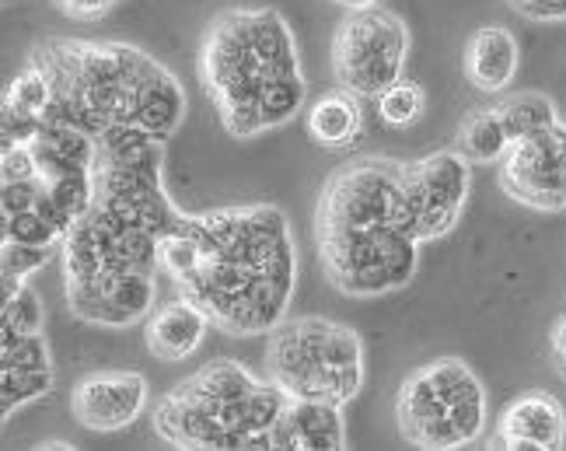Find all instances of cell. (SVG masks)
Listing matches in <instances>:
<instances>
[{"label":"cell","instance_id":"obj_1","mask_svg":"<svg viewBox=\"0 0 566 451\" xmlns=\"http://www.w3.org/2000/svg\"><path fill=\"white\" fill-rule=\"evenodd\" d=\"M273 74L252 50V11H224L203 42V81L231 137L263 134L259 95Z\"/></svg>","mask_w":566,"mask_h":451},{"label":"cell","instance_id":"obj_2","mask_svg":"<svg viewBox=\"0 0 566 451\" xmlns=\"http://www.w3.org/2000/svg\"><path fill=\"white\" fill-rule=\"evenodd\" d=\"M318 252L329 281L354 297H378L412 281L420 242L391 224L318 231Z\"/></svg>","mask_w":566,"mask_h":451},{"label":"cell","instance_id":"obj_3","mask_svg":"<svg viewBox=\"0 0 566 451\" xmlns=\"http://www.w3.org/2000/svg\"><path fill=\"white\" fill-rule=\"evenodd\" d=\"M409 53V29L399 14L385 8H360L336 29L333 71L343 92L357 98H378L402 81Z\"/></svg>","mask_w":566,"mask_h":451},{"label":"cell","instance_id":"obj_4","mask_svg":"<svg viewBox=\"0 0 566 451\" xmlns=\"http://www.w3.org/2000/svg\"><path fill=\"white\" fill-rule=\"evenodd\" d=\"M266 368L291 399L343 406L364 389V364H350V368H329L325 364L318 347V318L280 322L270 333Z\"/></svg>","mask_w":566,"mask_h":451},{"label":"cell","instance_id":"obj_5","mask_svg":"<svg viewBox=\"0 0 566 451\" xmlns=\"http://www.w3.org/2000/svg\"><path fill=\"white\" fill-rule=\"evenodd\" d=\"M406 176V165L367 158L357 165L339 168L336 176L325 182L322 203H318V231L333 228H378L391 224V200Z\"/></svg>","mask_w":566,"mask_h":451},{"label":"cell","instance_id":"obj_6","mask_svg":"<svg viewBox=\"0 0 566 451\" xmlns=\"http://www.w3.org/2000/svg\"><path fill=\"white\" fill-rule=\"evenodd\" d=\"M500 186L532 210L566 207V126L553 123L525 140H514L500 168Z\"/></svg>","mask_w":566,"mask_h":451},{"label":"cell","instance_id":"obj_7","mask_svg":"<svg viewBox=\"0 0 566 451\" xmlns=\"http://www.w3.org/2000/svg\"><path fill=\"white\" fill-rule=\"evenodd\" d=\"M155 431L179 448H245V434L238 431L234 406L200 399L186 389H171L155 410Z\"/></svg>","mask_w":566,"mask_h":451},{"label":"cell","instance_id":"obj_8","mask_svg":"<svg viewBox=\"0 0 566 451\" xmlns=\"http://www.w3.org/2000/svg\"><path fill=\"white\" fill-rule=\"evenodd\" d=\"M155 273H105L95 284L67 287V305L81 322L108 329H126L155 308Z\"/></svg>","mask_w":566,"mask_h":451},{"label":"cell","instance_id":"obj_9","mask_svg":"<svg viewBox=\"0 0 566 451\" xmlns=\"http://www.w3.org/2000/svg\"><path fill=\"white\" fill-rule=\"evenodd\" d=\"M423 189V218H420V242L444 239L459 224L465 200H469V158L462 150H441L420 165H412Z\"/></svg>","mask_w":566,"mask_h":451},{"label":"cell","instance_id":"obj_10","mask_svg":"<svg viewBox=\"0 0 566 451\" xmlns=\"http://www.w3.org/2000/svg\"><path fill=\"white\" fill-rule=\"evenodd\" d=\"M74 417L88 431H123L147 406V378L140 371L88 375L74 389Z\"/></svg>","mask_w":566,"mask_h":451},{"label":"cell","instance_id":"obj_11","mask_svg":"<svg viewBox=\"0 0 566 451\" xmlns=\"http://www.w3.org/2000/svg\"><path fill=\"white\" fill-rule=\"evenodd\" d=\"M399 431L417 448H462L459 427L448 417V402L433 385L430 371L420 368L402 381L399 392Z\"/></svg>","mask_w":566,"mask_h":451},{"label":"cell","instance_id":"obj_12","mask_svg":"<svg viewBox=\"0 0 566 451\" xmlns=\"http://www.w3.org/2000/svg\"><path fill=\"white\" fill-rule=\"evenodd\" d=\"M566 441V410L563 402L549 392H525L517 396L496 427L500 448H532V451H553Z\"/></svg>","mask_w":566,"mask_h":451},{"label":"cell","instance_id":"obj_13","mask_svg":"<svg viewBox=\"0 0 566 451\" xmlns=\"http://www.w3.org/2000/svg\"><path fill=\"white\" fill-rule=\"evenodd\" d=\"M343 406L315 402V399H291L283 417L273 427V448L280 451H339L346 444Z\"/></svg>","mask_w":566,"mask_h":451},{"label":"cell","instance_id":"obj_14","mask_svg":"<svg viewBox=\"0 0 566 451\" xmlns=\"http://www.w3.org/2000/svg\"><path fill=\"white\" fill-rule=\"evenodd\" d=\"M207 326L210 315L189 297H179L147 322V347L161 360H186L203 343Z\"/></svg>","mask_w":566,"mask_h":451},{"label":"cell","instance_id":"obj_15","mask_svg":"<svg viewBox=\"0 0 566 451\" xmlns=\"http://www.w3.org/2000/svg\"><path fill=\"white\" fill-rule=\"evenodd\" d=\"M517 39L500 29V25H486L479 29L469 39V50H465V74L475 84L479 92H504L507 84L517 74Z\"/></svg>","mask_w":566,"mask_h":451},{"label":"cell","instance_id":"obj_16","mask_svg":"<svg viewBox=\"0 0 566 451\" xmlns=\"http://www.w3.org/2000/svg\"><path fill=\"white\" fill-rule=\"evenodd\" d=\"M186 116V92L182 84L171 77L165 67H158L144 81L140 98H137V126L150 130L158 140H168L179 130V123Z\"/></svg>","mask_w":566,"mask_h":451},{"label":"cell","instance_id":"obj_17","mask_svg":"<svg viewBox=\"0 0 566 451\" xmlns=\"http://www.w3.org/2000/svg\"><path fill=\"white\" fill-rule=\"evenodd\" d=\"M364 130V113H360V102L350 92H336V95H325L318 98L312 109H308V137L318 147H350Z\"/></svg>","mask_w":566,"mask_h":451},{"label":"cell","instance_id":"obj_18","mask_svg":"<svg viewBox=\"0 0 566 451\" xmlns=\"http://www.w3.org/2000/svg\"><path fill=\"white\" fill-rule=\"evenodd\" d=\"M259 385L263 381H259L252 371H245L238 360H213L203 371L186 378L179 389L200 396V399H210V402H221V406H238V402H245Z\"/></svg>","mask_w":566,"mask_h":451},{"label":"cell","instance_id":"obj_19","mask_svg":"<svg viewBox=\"0 0 566 451\" xmlns=\"http://www.w3.org/2000/svg\"><path fill=\"white\" fill-rule=\"evenodd\" d=\"M252 50L255 56L266 63L270 74H294L297 67V46L294 35L287 29L280 11L273 8H259L252 11Z\"/></svg>","mask_w":566,"mask_h":451},{"label":"cell","instance_id":"obj_20","mask_svg":"<svg viewBox=\"0 0 566 451\" xmlns=\"http://www.w3.org/2000/svg\"><path fill=\"white\" fill-rule=\"evenodd\" d=\"M507 147H511V137H507V126L496 109H479L465 119L462 137H459V150L469 161H479V165L504 161Z\"/></svg>","mask_w":566,"mask_h":451},{"label":"cell","instance_id":"obj_21","mask_svg":"<svg viewBox=\"0 0 566 451\" xmlns=\"http://www.w3.org/2000/svg\"><path fill=\"white\" fill-rule=\"evenodd\" d=\"M500 119L507 126V137L511 144L514 140H525L538 130H546V126L559 123L556 119V105L546 98V95H535V92H525V95H511L496 105Z\"/></svg>","mask_w":566,"mask_h":451},{"label":"cell","instance_id":"obj_22","mask_svg":"<svg viewBox=\"0 0 566 451\" xmlns=\"http://www.w3.org/2000/svg\"><path fill=\"white\" fill-rule=\"evenodd\" d=\"M304 98H308V84H304L301 71L294 74H273L263 84V95H259V116H263V126H280L301 113Z\"/></svg>","mask_w":566,"mask_h":451},{"label":"cell","instance_id":"obj_23","mask_svg":"<svg viewBox=\"0 0 566 451\" xmlns=\"http://www.w3.org/2000/svg\"><path fill=\"white\" fill-rule=\"evenodd\" d=\"M53 392V368L42 371H21V368H0V417L11 420L18 406L42 399Z\"/></svg>","mask_w":566,"mask_h":451},{"label":"cell","instance_id":"obj_24","mask_svg":"<svg viewBox=\"0 0 566 451\" xmlns=\"http://www.w3.org/2000/svg\"><path fill=\"white\" fill-rule=\"evenodd\" d=\"M29 333H42V301L29 284H21L14 294L4 297V312H0V343H11Z\"/></svg>","mask_w":566,"mask_h":451},{"label":"cell","instance_id":"obj_25","mask_svg":"<svg viewBox=\"0 0 566 451\" xmlns=\"http://www.w3.org/2000/svg\"><path fill=\"white\" fill-rule=\"evenodd\" d=\"M427 109V95L417 81H396L388 92L378 95V113L388 126H409L417 123Z\"/></svg>","mask_w":566,"mask_h":451},{"label":"cell","instance_id":"obj_26","mask_svg":"<svg viewBox=\"0 0 566 451\" xmlns=\"http://www.w3.org/2000/svg\"><path fill=\"white\" fill-rule=\"evenodd\" d=\"M53 98V84H50V74L39 67V63L29 60V67L21 71L4 92V102L14 105V109H25V113H35L42 116V109L50 105Z\"/></svg>","mask_w":566,"mask_h":451},{"label":"cell","instance_id":"obj_27","mask_svg":"<svg viewBox=\"0 0 566 451\" xmlns=\"http://www.w3.org/2000/svg\"><path fill=\"white\" fill-rule=\"evenodd\" d=\"M50 255H53V245L4 242V252H0V260H4V297L25 284V276H32L35 270L46 266Z\"/></svg>","mask_w":566,"mask_h":451},{"label":"cell","instance_id":"obj_28","mask_svg":"<svg viewBox=\"0 0 566 451\" xmlns=\"http://www.w3.org/2000/svg\"><path fill=\"white\" fill-rule=\"evenodd\" d=\"M203 263V249L196 245L189 234L182 231H168L161 239V270L171 276V281H186L189 273H196Z\"/></svg>","mask_w":566,"mask_h":451},{"label":"cell","instance_id":"obj_29","mask_svg":"<svg viewBox=\"0 0 566 451\" xmlns=\"http://www.w3.org/2000/svg\"><path fill=\"white\" fill-rule=\"evenodd\" d=\"M0 368H21V371H42L53 368L50 364V347L42 333L18 336L11 343H0Z\"/></svg>","mask_w":566,"mask_h":451},{"label":"cell","instance_id":"obj_30","mask_svg":"<svg viewBox=\"0 0 566 451\" xmlns=\"http://www.w3.org/2000/svg\"><path fill=\"white\" fill-rule=\"evenodd\" d=\"M4 242L56 245V242H63V234L32 207V210H21V213H11V218H4Z\"/></svg>","mask_w":566,"mask_h":451},{"label":"cell","instance_id":"obj_31","mask_svg":"<svg viewBox=\"0 0 566 451\" xmlns=\"http://www.w3.org/2000/svg\"><path fill=\"white\" fill-rule=\"evenodd\" d=\"M0 179L4 182L42 179L39 161H35V147L32 144H4V155H0Z\"/></svg>","mask_w":566,"mask_h":451},{"label":"cell","instance_id":"obj_32","mask_svg":"<svg viewBox=\"0 0 566 451\" xmlns=\"http://www.w3.org/2000/svg\"><path fill=\"white\" fill-rule=\"evenodd\" d=\"M42 189L46 182L42 179H25V182H4L0 186V210H4V218L11 213H21V210H32L42 197Z\"/></svg>","mask_w":566,"mask_h":451},{"label":"cell","instance_id":"obj_33","mask_svg":"<svg viewBox=\"0 0 566 451\" xmlns=\"http://www.w3.org/2000/svg\"><path fill=\"white\" fill-rule=\"evenodd\" d=\"M53 4L71 18H98L113 8L116 0H53Z\"/></svg>","mask_w":566,"mask_h":451},{"label":"cell","instance_id":"obj_34","mask_svg":"<svg viewBox=\"0 0 566 451\" xmlns=\"http://www.w3.org/2000/svg\"><path fill=\"white\" fill-rule=\"evenodd\" d=\"M521 14L532 21H566V0H528Z\"/></svg>","mask_w":566,"mask_h":451},{"label":"cell","instance_id":"obj_35","mask_svg":"<svg viewBox=\"0 0 566 451\" xmlns=\"http://www.w3.org/2000/svg\"><path fill=\"white\" fill-rule=\"evenodd\" d=\"M556 354H566V315L556 322V329H553V357Z\"/></svg>","mask_w":566,"mask_h":451},{"label":"cell","instance_id":"obj_36","mask_svg":"<svg viewBox=\"0 0 566 451\" xmlns=\"http://www.w3.org/2000/svg\"><path fill=\"white\" fill-rule=\"evenodd\" d=\"M556 371H559V378L566 381V354H556Z\"/></svg>","mask_w":566,"mask_h":451},{"label":"cell","instance_id":"obj_37","mask_svg":"<svg viewBox=\"0 0 566 451\" xmlns=\"http://www.w3.org/2000/svg\"><path fill=\"white\" fill-rule=\"evenodd\" d=\"M511 4H514V11H521V8H525V4H528V0H511Z\"/></svg>","mask_w":566,"mask_h":451},{"label":"cell","instance_id":"obj_38","mask_svg":"<svg viewBox=\"0 0 566 451\" xmlns=\"http://www.w3.org/2000/svg\"><path fill=\"white\" fill-rule=\"evenodd\" d=\"M4 4H11V0H4Z\"/></svg>","mask_w":566,"mask_h":451}]
</instances>
